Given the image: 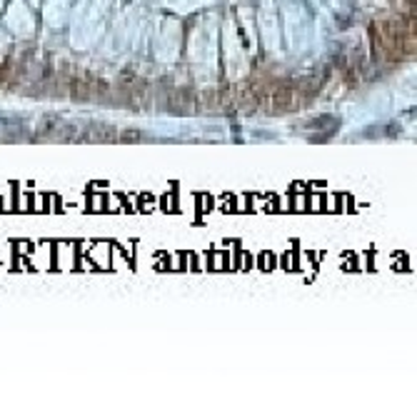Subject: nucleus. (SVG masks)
I'll use <instances>...</instances> for the list:
<instances>
[{
	"label": "nucleus",
	"mask_w": 417,
	"mask_h": 417,
	"mask_svg": "<svg viewBox=\"0 0 417 417\" xmlns=\"http://www.w3.org/2000/svg\"><path fill=\"white\" fill-rule=\"evenodd\" d=\"M295 105V93L292 90H277L272 95V110L275 113H285V110H292Z\"/></svg>",
	"instance_id": "obj_1"
}]
</instances>
